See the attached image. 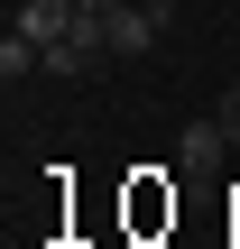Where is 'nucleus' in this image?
I'll return each instance as SVG.
<instances>
[{"mask_svg":"<svg viewBox=\"0 0 240 249\" xmlns=\"http://www.w3.org/2000/svg\"><path fill=\"white\" fill-rule=\"evenodd\" d=\"M102 55H111V37H102V18L83 9V18H74V37H55V46H46V74H55V83H74V74H92Z\"/></svg>","mask_w":240,"mask_h":249,"instance_id":"nucleus-1","label":"nucleus"},{"mask_svg":"<svg viewBox=\"0 0 240 249\" xmlns=\"http://www.w3.org/2000/svg\"><path fill=\"white\" fill-rule=\"evenodd\" d=\"M157 9H139V0H120V9H102V37H111V55H148L157 46Z\"/></svg>","mask_w":240,"mask_h":249,"instance_id":"nucleus-2","label":"nucleus"},{"mask_svg":"<svg viewBox=\"0 0 240 249\" xmlns=\"http://www.w3.org/2000/svg\"><path fill=\"white\" fill-rule=\"evenodd\" d=\"M222 157H231V129H222V120H194V129L176 139V166H185V176H222Z\"/></svg>","mask_w":240,"mask_h":249,"instance_id":"nucleus-3","label":"nucleus"},{"mask_svg":"<svg viewBox=\"0 0 240 249\" xmlns=\"http://www.w3.org/2000/svg\"><path fill=\"white\" fill-rule=\"evenodd\" d=\"M74 0H18V37H37V46H55V37H74Z\"/></svg>","mask_w":240,"mask_h":249,"instance_id":"nucleus-4","label":"nucleus"},{"mask_svg":"<svg viewBox=\"0 0 240 249\" xmlns=\"http://www.w3.org/2000/svg\"><path fill=\"white\" fill-rule=\"evenodd\" d=\"M213 120L231 129V148H240V83H231V92H222V102H213Z\"/></svg>","mask_w":240,"mask_h":249,"instance_id":"nucleus-5","label":"nucleus"},{"mask_svg":"<svg viewBox=\"0 0 240 249\" xmlns=\"http://www.w3.org/2000/svg\"><path fill=\"white\" fill-rule=\"evenodd\" d=\"M74 9H92V18H102V9H120V0H74Z\"/></svg>","mask_w":240,"mask_h":249,"instance_id":"nucleus-6","label":"nucleus"},{"mask_svg":"<svg viewBox=\"0 0 240 249\" xmlns=\"http://www.w3.org/2000/svg\"><path fill=\"white\" fill-rule=\"evenodd\" d=\"M139 9H157V18H166V9H176V0H139Z\"/></svg>","mask_w":240,"mask_h":249,"instance_id":"nucleus-7","label":"nucleus"}]
</instances>
